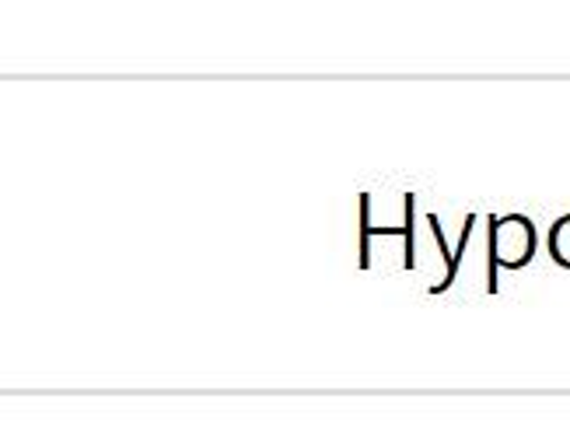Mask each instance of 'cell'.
<instances>
[{
  "label": "cell",
  "mask_w": 570,
  "mask_h": 441,
  "mask_svg": "<svg viewBox=\"0 0 570 441\" xmlns=\"http://www.w3.org/2000/svg\"><path fill=\"white\" fill-rule=\"evenodd\" d=\"M535 225L522 214H508V217H493L490 220V256L504 270H522L535 256Z\"/></svg>",
  "instance_id": "cell-1"
},
{
  "label": "cell",
  "mask_w": 570,
  "mask_h": 441,
  "mask_svg": "<svg viewBox=\"0 0 570 441\" xmlns=\"http://www.w3.org/2000/svg\"><path fill=\"white\" fill-rule=\"evenodd\" d=\"M550 256L557 266L570 270V214H563L550 228Z\"/></svg>",
  "instance_id": "cell-2"
}]
</instances>
